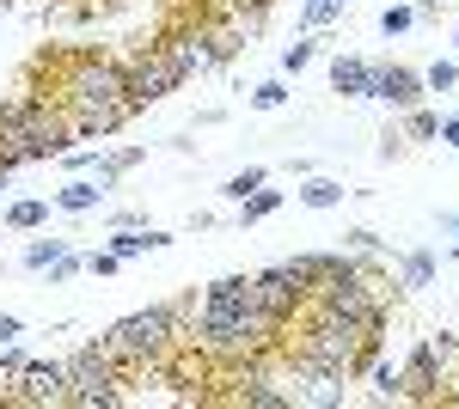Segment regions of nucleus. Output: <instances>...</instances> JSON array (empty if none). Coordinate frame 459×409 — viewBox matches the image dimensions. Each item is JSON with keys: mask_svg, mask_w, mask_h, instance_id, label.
<instances>
[{"mask_svg": "<svg viewBox=\"0 0 459 409\" xmlns=\"http://www.w3.org/2000/svg\"><path fill=\"white\" fill-rule=\"evenodd\" d=\"M25 361H31V354H19V348L6 342V354H0V379H13V373H19V367H25Z\"/></svg>", "mask_w": 459, "mask_h": 409, "instance_id": "nucleus-32", "label": "nucleus"}, {"mask_svg": "<svg viewBox=\"0 0 459 409\" xmlns=\"http://www.w3.org/2000/svg\"><path fill=\"white\" fill-rule=\"evenodd\" d=\"M276 385L288 391V409H343V397H350V379L343 373H325V367L294 361V354H288V373Z\"/></svg>", "mask_w": 459, "mask_h": 409, "instance_id": "nucleus-7", "label": "nucleus"}, {"mask_svg": "<svg viewBox=\"0 0 459 409\" xmlns=\"http://www.w3.org/2000/svg\"><path fill=\"white\" fill-rule=\"evenodd\" d=\"M62 159H68V171H80V177H86V171H92V177H99V183H117V177H123V171H135L142 166V147H117V153H86V147H80V153H62Z\"/></svg>", "mask_w": 459, "mask_h": 409, "instance_id": "nucleus-10", "label": "nucleus"}, {"mask_svg": "<svg viewBox=\"0 0 459 409\" xmlns=\"http://www.w3.org/2000/svg\"><path fill=\"white\" fill-rule=\"evenodd\" d=\"M99 202H105V183L99 177H74L68 190H56V208L62 214H92Z\"/></svg>", "mask_w": 459, "mask_h": 409, "instance_id": "nucleus-16", "label": "nucleus"}, {"mask_svg": "<svg viewBox=\"0 0 459 409\" xmlns=\"http://www.w3.org/2000/svg\"><path fill=\"white\" fill-rule=\"evenodd\" d=\"M435 141H447V147L459 153V116H441V129H435Z\"/></svg>", "mask_w": 459, "mask_h": 409, "instance_id": "nucleus-34", "label": "nucleus"}, {"mask_svg": "<svg viewBox=\"0 0 459 409\" xmlns=\"http://www.w3.org/2000/svg\"><path fill=\"white\" fill-rule=\"evenodd\" d=\"M454 49H459V31H454Z\"/></svg>", "mask_w": 459, "mask_h": 409, "instance_id": "nucleus-37", "label": "nucleus"}, {"mask_svg": "<svg viewBox=\"0 0 459 409\" xmlns=\"http://www.w3.org/2000/svg\"><path fill=\"white\" fill-rule=\"evenodd\" d=\"M368 86H374V62H361V55H337V62H331V92L368 98Z\"/></svg>", "mask_w": 459, "mask_h": 409, "instance_id": "nucleus-14", "label": "nucleus"}, {"mask_svg": "<svg viewBox=\"0 0 459 409\" xmlns=\"http://www.w3.org/2000/svg\"><path fill=\"white\" fill-rule=\"evenodd\" d=\"M368 385H374V404H404V373H398V361L368 354Z\"/></svg>", "mask_w": 459, "mask_h": 409, "instance_id": "nucleus-15", "label": "nucleus"}, {"mask_svg": "<svg viewBox=\"0 0 459 409\" xmlns=\"http://www.w3.org/2000/svg\"><path fill=\"white\" fill-rule=\"evenodd\" d=\"M411 25H417V6H386V13H380V31L386 37H404Z\"/></svg>", "mask_w": 459, "mask_h": 409, "instance_id": "nucleus-26", "label": "nucleus"}, {"mask_svg": "<svg viewBox=\"0 0 459 409\" xmlns=\"http://www.w3.org/2000/svg\"><path fill=\"white\" fill-rule=\"evenodd\" d=\"M435 129H441V116H435V110H423V104H417V110H404V141H435Z\"/></svg>", "mask_w": 459, "mask_h": 409, "instance_id": "nucleus-24", "label": "nucleus"}, {"mask_svg": "<svg viewBox=\"0 0 459 409\" xmlns=\"http://www.w3.org/2000/svg\"><path fill=\"white\" fill-rule=\"evenodd\" d=\"M227 6H270V0H209V13H227Z\"/></svg>", "mask_w": 459, "mask_h": 409, "instance_id": "nucleus-36", "label": "nucleus"}, {"mask_svg": "<svg viewBox=\"0 0 459 409\" xmlns=\"http://www.w3.org/2000/svg\"><path fill=\"white\" fill-rule=\"evenodd\" d=\"M19 337H25V324H19L13 311H0V348H6V342H19Z\"/></svg>", "mask_w": 459, "mask_h": 409, "instance_id": "nucleus-33", "label": "nucleus"}, {"mask_svg": "<svg viewBox=\"0 0 459 409\" xmlns=\"http://www.w3.org/2000/svg\"><path fill=\"white\" fill-rule=\"evenodd\" d=\"M172 244V233H160V226H110V251L123 257V263H135V257H147V251H166Z\"/></svg>", "mask_w": 459, "mask_h": 409, "instance_id": "nucleus-12", "label": "nucleus"}, {"mask_svg": "<svg viewBox=\"0 0 459 409\" xmlns=\"http://www.w3.org/2000/svg\"><path fill=\"white\" fill-rule=\"evenodd\" d=\"M343 6H350V0H307V6H300V31H325V25H337Z\"/></svg>", "mask_w": 459, "mask_h": 409, "instance_id": "nucleus-19", "label": "nucleus"}, {"mask_svg": "<svg viewBox=\"0 0 459 409\" xmlns=\"http://www.w3.org/2000/svg\"><path fill=\"white\" fill-rule=\"evenodd\" d=\"M441 233H447V239H459V208H454V214H441ZM454 257H459V244H454Z\"/></svg>", "mask_w": 459, "mask_h": 409, "instance_id": "nucleus-35", "label": "nucleus"}, {"mask_svg": "<svg viewBox=\"0 0 459 409\" xmlns=\"http://www.w3.org/2000/svg\"><path fill=\"white\" fill-rule=\"evenodd\" d=\"M251 104H257V110H282L288 86H282V80H264V86H251Z\"/></svg>", "mask_w": 459, "mask_h": 409, "instance_id": "nucleus-27", "label": "nucleus"}, {"mask_svg": "<svg viewBox=\"0 0 459 409\" xmlns=\"http://www.w3.org/2000/svg\"><path fill=\"white\" fill-rule=\"evenodd\" d=\"M62 251H68V239H31L25 244V269H49V263H56V257H62Z\"/></svg>", "mask_w": 459, "mask_h": 409, "instance_id": "nucleus-23", "label": "nucleus"}, {"mask_svg": "<svg viewBox=\"0 0 459 409\" xmlns=\"http://www.w3.org/2000/svg\"><path fill=\"white\" fill-rule=\"evenodd\" d=\"M429 281H435V251H404L398 257V287L404 294H423Z\"/></svg>", "mask_w": 459, "mask_h": 409, "instance_id": "nucleus-17", "label": "nucleus"}, {"mask_svg": "<svg viewBox=\"0 0 459 409\" xmlns=\"http://www.w3.org/2000/svg\"><path fill=\"white\" fill-rule=\"evenodd\" d=\"M49 98L62 104L74 141H92V135L105 141V135H117V129L135 116L123 68H117L110 55H92V49H80V55L62 62V80H56V92H49Z\"/></svg>", "mask_w": 459, "mask_h": 409, "instance_id": "nucleus-2", "label": "nucleus"}, {"mask_svg": "<svg viewBox=\"0 0 459 409\" xmlns=\"http://www.w3.org/2000/svg\"><path fill=\"white\" fill-rule=\"evenodd\" d=\"M178 342H184L178 337V306H142V311H129V318H117L99 337V348L123 373H135V367H166V354H172Z\"/></svg>", "mask_w": 459, "mask_h": 409, "instance_id": "nucleus-4", "label": "nucleus"}, {"mask_svg": "<svg viewBox=\"0 0 459 409\" xmlns=\"http://www.w3.org/2000/svg\"><path fill=\"white\" fill-rule=\"evenodd\" d=\"M43 220H49V202H13L6 208V226H13V233H37Z\"/></svg>", "mask_w": 459, "mask_h": 409, "instance_id": "nucleus-22", "label": "nucleus"}, {"mask_svg": "<svg viewBox=\"0 0 459 409\" xmlns=\"http://www.w3.org/2000/svg\"><path fill=\"white\" fill-rule=\"evenodd\" d=\"M80 269H86V251H74V244H68V251H62V257H56L43 275H49V287H62V281H74Z\"/></svg>", "mask_w": 459, "mask_h": 409, "instance_id": "nucleus-25", "label": "nucleus"}, {"mask_svg": "<svg viewBox=\"0 0 459 409\" xmlns=\"http://www.w3.org/2000/svg\"><path fill=\"white\" fill-rule=\"evenodd\" d=\"M294 330V324H288ZM294 361H313L325 373L355 379L368 367V354H380V330H361V324H343V318H325V311H307V324L294 330V342H282Z\"/></svg>", "mask_w": 459, "mask_h": 409, "instance_id": "nucleus-3", "label": "nucleus"}, {"mask_svg": "<svg viewBox=\"0 0 459 409\" xmlns=\"http://www.w3.org/2000/svg\"><path fill=\"white\" fill-rule=\"evenodd\" d=\"M423 86H429V92H454V86H459V62H435V68L423 73Z\"/></svg>", "mask_w": 459, "mask_h": 409, "instance_id": "nucleus-28", "label": "nucleus"}, {"mask_svg": "<svg viewBox=\"0 0 459 409\" xmlns=\"http://www.w3.org/2000/svg\"><path fill=\"white\" fill-rule=\"evenodd\" d=\"M117 269H123V257H117L110 244L105 251H86V275H117Z\"/></svg>", "mask_w": 459, "mask_h": 409, "instance_id": "nucleus-31", "label": "nucleus"}, {"mask_svg": "<svg viewBox=\"0 0 459 409\" xmlns=\"http://www.w3.org/2000/svg\"><path fill=\"white\" fill-rule=\"evenodd\" d=\"M307 62H313V37H300V43H288V49H282V73H300Z\"/></svg>", "mask_w": 459, "mask_h": 409, "instance_id": "nucleus-29", "label": "nucleus"}, {"mask_svg": "<svg viewBox=\"0 0 459 409\" xmlns=\"http://www.w3.org/2000/svg\"><path fill=\"white\" fill-rule=\"evenodd\" d=\"M123 80H129V104L135 110H147V104L172 98L178 86H184V73H178V62L160 49V43H147V49H135L129 62H123Z\"/></svg>", "mask_w": 459, "mask_h": 409, "instance_id": "nucleus-6", "label": "nucleus"}, {"mask_svg": "<svg viewBox=\"0 0 459 409\" xmlns=\"http://www.w3.org/2000/svg\"><path fill=\"white\" fill-rule=\"evenodd\" d=\"M190 348L209 354V361H227V367H251V361H270L282 354V324L257 306V275H221L203 287V306H196V324H190Z\"/></svg>", "mask_w": 459, "mask_h": 409, "instance_id": "nucleus-1", "label": "nucleus"}, {"mask_svg": "<svg viewBox=\"0 0 459 409\" xmlns=\"http://www.w3.org/2000/svg\"><path fill=\"white\" fill-rule=\"evenodd\" d=\"M429 348H435V404L459 397V337H429Z\"/></svg>", "mask_w": 459, "mask_h": 409, "instance_id": "nucleus-13", "label": "nucleus"}, {"mask_svg": "<svg viewBox=\"0 0 459 409\" xmlns=\"http://www.w3.org/2000/svg\"><path fill=\"white\" fill-rule=\"evenodd\" d=\"M343 244H350L355 257H380V233H368V226H355V233H343Z\"/></svg>", "mask_w": 459, "mask_h": 409, "instance_id": "nucleus-30", "label": "nucleus"}, {"mask_svg": "<svg viewBox=\"0 0 459 409\" xmlns=\"http://www.w3.org/2000/svg\"><path fill=\"white\" fill-rule=\"evenodd\" d=\"M117 404H129V373L99 342H86L68 361V409H117Z\"/></svg>", "mask_w": 459, "mask_h": 409, "instance_id": "nucleus-5", "label": "nucleus"}, {"mask_svg": "<svg viewBox=\"0 0 459 409\" xmlns=\"http://www.w3.org/2000/svg\"><path fill=\"white\" fill-rule=\"evenodd\" d=\"M264 183H270V171H264V166H246L239 177H227V183H221V196H227V202H246L251 190H264Z\"/></svg>", "mask_w": 459, "mask_h": 409, "instance_id": "nucleus-21", "label": "nucleus"}, {"mask_svg": "<svg viewBox=\"0 0 459 409\" xmlns=\"http://www.w3.org/2000/svg\"><path fill=\"white\" fill-rule=\"evenodd\" d=\"M6 404L25 409H68V361H25L6 379Z\"/></svg>", "mask_w": 459, "mask_h": 409, "instance_id": "nucleus-8", "label": "nucleus"}, {"mask_svg": "<svg viewBox=\"0 0 459 409\" xmlns=\"http://www.w3.org/2000/svg\"><path fill=\"white\" fill-rule=\"evenodd\" d=\"M276 208H282V190H251L246 202H239V220H246V226H257V220H270Z\"/></svg>", "mask_w": 459, "mask_h": 409, "instance_id": "nucleus-20", "label": "nucleus"}, {"mask_svg": "<svg viewBox=\"0 0 459 409\" xmlns=\"http://www.w3.org/2000/svg\"><path fill=\"white\" fill-rule=\"evenodd\" d=\"M423 73L404 68V62H374V86H368V98H386L392 110H417L423 104Z\"/></svg>", "mask_w": 459, "mask_h": 409, "instance_id": "nucleus-9", "label": "nucleus"}, {"mask_svg": "<svg viewBox=\"0 0 459 409\" xmlns=\"http://www.w3.org/2000/svg\"><path fill=\"white\" fill-rule=\"evenodd\" d=\"M294 196H300V208H318V214H325V208H337V202H343L350 190H343L337 177H307V183H300Z\"/></svg>", "mask_w": 459, "mask_h": 409, "instance_id": "nucleus-18", "label": "nucleus"}, {"mask_svg": "<svg viewBox=\"0 0 459 409\" xmlns=\"http://www.w3.org/2000/svg\"><path fill=\"white\" fill-rule=\"evenodd\" d=\"M398 373H404V404H435V348H429V337L398 361Z\"/></svg>", "mask_w": 459, "mask_h": 409, "instance_id": "nucleus-11", "label": "nucleus"}]
</instances>
